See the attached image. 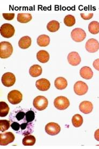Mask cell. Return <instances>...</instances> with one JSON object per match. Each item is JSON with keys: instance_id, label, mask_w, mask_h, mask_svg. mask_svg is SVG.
<instances>
[{"instance_id": "cell-1", "label": "cell", "mask_w": 99, "mask_h": 149, "mask_svg": "<svg viewBox=\"0 0 99 149\" xmlns=\"http://www.w3.org/2000/svg\"><path fill=\"white\" fill-rule=\"evenodd\" d=\"M13 52V48L10 43L3 41L0 43V57L2 59L9 58Z\"/></svg>"}, {"instance_id": "cell-2", "label": "cell", "mask_w": 99, "mask_h": 149, "mask_svg": "<svg viewBox=\"0 0 99 149\" xmlns=\"http://www.w3.org/2000/svg\"><path fill=\"white\" fill-rule=\"evenodd\" d=\"M48 102L46 97L38 96L33 100V107L39 111H43L48 107Z\"/></svg>"}, {"instance_id": "cell-3", "label": "cell", "mask_w": 99, "mask_h": 149, "mask_svg": "<svg viewBox=\"0 0 99 149\" xmlns=\"http://www.w3.org/2000/svg\"><path fill=\"white\" fill-rule=\"evenodd\" d=\"M15 30L14 27L11 24L4 23L2 25L0 28L1 35L4 38H10L15 34Z\"/></svg>"}, {"instance_id": "cell-4", "label": "cell", "mask_w": 99, "mask_h": 149, "mask_svg": "<svg viewBox=\"0 0 99 149\" xmlns=\"http://www.w3.org/2000/svg\"><path fill=\"white\" fill-rule=\"evenodd\" d=\"M23 99L22 93L18 90H12L8 95V101L13 105H16L21 102Z\"/></svg>"}, {"instance_id": "cell-5", "label": "cell", "mask_w": 99, "mask_h": 149, "mask_svg": "<svg viewBox=\"0 0 99 149\" xmlns=\"http://www.w3.org/2000/svg\"><path fill=\"white\" fill-rule=\"evenodd\" d=\"M70 101L69 99L64 96L57 97L54 101L55 108L59 110H64L70 106Z\"/></svg>"}, {"instance_id": "cell-6", "label": "cell", "mask_w": 99, "mask_h": 149, "mask_svg": "<svg viewBox=\"0 0 99 149\" xmlns=\"http://www.w3.org/2000/svg\"><path fill=\"white\" fill-rule=\"evenodd\" d=\"M71 37L76 42H81L86 37V33L81 28H75L71 32Z\"/></svg>"}, {"instance_id": "cell-7", "label": "cell", "mask_w": 99, "mask_h": 149, "mask_svg": "<svg viewBox=\"0 0 99 149\" xmlns=\"http://www.w3.org/2000/svg\"><path fill=\"white\" fill-rule=\"evenodd\" d=\"M1 81L3 86L6 87H10L14 85L16 82V77L12 73L6 72L3 74Z\"/></svg>"}, {"instance_id": "cell-8", "label": "cell", "mask_w": 99, "mask_h": 149, "mask_svg": "<svg viewBox=\"0 0 99 149\" xmlns=\"http://www.w3.org/2000/svg\"><path fill=\"white\" fill-rule=\"evenodd\" d=\"M88 90V86L82 81H78L74 86V93L79 96L84 95L87 93Z\"/></svg>"}, {"instance_id": "cell-9", "label": "cell", "mask_w": 99, "mask_h": 149, "mask_svg": "<svg viewBox=\"0 0 99 149\" xmlns=\"http://www.w3.org/2000/svg\"><path fill=\"white\" fill-rule=\"evenodd\" d=\"M45 132L49 135L55 136L58 134L61 130L60 127L57 123L51 122L46 125L45 127Z\"/></svg>"}, {"instance_id": "cell-10", "label": "cell", "mask_w": 99, "mask_h": 149, "mask_svg": "<svg viewBox=\"0 0 99 149\" xmlns=\"http://www.w3.org/2000/svg\"><path fill=\"white\" fill-rule=\"evenodd\" d=\"M15 136L11 132L0 134V146H6L14 141Z\"/></svg>"}, {"instance_id": "cell-11", "label": "cell", "mask_w": 99, "mask_h": 149, "mask_svg": "<svg viewBox=\"0 0 99 149\" xmlns=\"http://www.w3.org/2000/svg\"><path fill=\"white\" fill-rule=\"evenodd\" d=\"M85 47L88 52L91 53L97 52L99 49V42L94 38L89 39L86 43Z\"/></svg>"}, {"instance_id": "cell-12", "label": "cell", "mask_w": 99, "mask_h": 149, "mask_svg": "<svg viewBox=\"0 0 99 149\" xmlns=\"http://www.w3.org/2000/svg\"><path fill=\"white\" fill-rule=\"evenodd\" d=\"M67 60L69 63L72 66H77L80 63L81 57L77 52H71L68 55Z\"/></svg>"}, {"instance_id": "cell-13", "label": "cell", "mask_w": 99, "mask_h": 149, "mask_svg": "<svg viewBox=\"0 0 99 149\" xmlns=\"http://www.w3.org/2000/svg\"><path fill=\"white\" fill-rule=\"evenodd\" d=\"M50 83L48 79L45 78H41L37 80L36 82V86L37 89L41 91H46L50 88Z\"/></svg>"}, {"instance_id": "cell-14", "label": "cell", "mask_w": 99, "mask_h": 149, "mask_svg": "<svg viewBox=\"0 0 99 149\" xmlns=\"http://www.w3.org/2000/svg\"><path fill=\"white\" fill-rule=\"evenodd\" d=\"M93 105L89 101H83L79 105V110L84 114L90 113L93 111Z\"/></svg>"}, {"instance_id": "cell-15", "label": "cell", "mask_w": 99, "mask_h": 149, "mask_svg": "<svg viewBox=\"0 0 99 149\" xmlns=\"http://www.w3.org/2000/svg\"><path fill=\"white\" fill-rule=\"evenodd\" d=\"M80 74L81 77L84 79H90L93 77V72L91 68L85 66L81 69Z\"/></svg>"}, {"instance_id": "cell-16", "label": "cell", "mask_w": 99, "mask_h": 149, "mask_svg": "<svg viewBox=\"0 0 99 149\" xmlns=\"http://www.w3.org/2000/svg\"><path fill=\"white\" fill-rule=\"evenodd\" d=\"M37 58L39 62L42 63L48 62L50 59V55L45 50H40L37 54Z\"/></svg>"}, {"instance_id": "cell-17", "label": "cell", "mask_w": 99, "mask_h": 149, "mask_svg": "<svg viewBox=\"0 0 99 149\" xmlns=\"http://www.w3.org/2000/svg\"><path fill=\"white\" fill-rule=\"evenodd\" d=\"M31 45V38L28 36L22 37L19 42V47L23 49L29 48Z\"/></svg>"}, {"instance_id": "cell-18", "label": "cell", "mask_w": 99, "mask_h": 149, "mask_svg": "<svg viewBox=\"0 0 99 149\" xmlns=\"http://www.w3.org/2000/svg\"><path fill=\"white\" fill-rule=\"evenodd\" d=\"M67 81L66 79L62 77H59L55 79V87L58 90L65 89L67 86Z\"/></svg>"}, {"instance_id": "cell-19", "label": "cell", "mask_w": 99, "mask_h": 149, "mask_svg": "<svg viewBox=\"0 0 99 149\" xmlns=\"http://www.w3.org/2000/svg\"><path fill=\"white\" fill-rule=\"evenodd\" d=\"M37 44L42 47H47L50 44V38L46 35H41L37 38Z\"/></svg>"}, {"instance_id": "cell-20", "label": "cell", "mask_w": 99, "mask_h": 149, "mask_svg": "<svg viewBox=\"0 0 99 149\" xmlns=\"http://www.w3.org/2000/svg\"><path fill=\"white\" fill-rule=\"evenodd\" d=\"M29 74L33 77H38L42 74V68L39 65H33L30 68Z\"/></svg>"}, {"instance_id": "cell-21", "label": "cell", "mask_w": 99, "mask_h": 149, "mask_svg": "<svg viewBox=\"0 0 99 149\" xmlns=\"http://www.w3.org/2000/svg\"><path fill=\"white\" fill-rule=\"evenodd\" d=\"M17 19L19 22L26 23L32 19V15L29 13H19L17 15Z\"/></svg>"}, {"instance_id": "cell-22", "label": "cell", "mask_w": 99, "mask_h": 149, "mask_svg": "<svg viewBox=\"0 0 99 149\" xmlns=\"http://www.w3.org/2000/svg\"><path fill=\"white\" fill-rule=\"evenodd\" d=\"M59 28H60L59 23L55 20L50 21V22L48 23L47 25V29L52 33H55L57 31L59 30Z\"/></svg>"}, {"instance_id": "cell-23", "label": "cell", "mask_w": 99, "mask_h": 149, "mask_svg": "<svg viewBox=\"0 0 99 149\" xmlns=\"http://www.w3.org/2000/svg\"><path fill=\"white\" fill-rule=\"evenodd\" d=\"M88 30L92 34L96 35L99 33V23L97 21H92L89 24Z\"/></svg>"}, {"instance_id": "cell-24", "label": "cell", "mask_w": 99, "mask_h": 149, "mask_svg": "<svg viewBox=\"0 0 99 149\" xmlns=\"http://www.w3.org/2000/svg\"><path fill=\"white\" fill-rule=\"evenodd\" d=\"M9 107L8 105L4 102H0V117H4L8 115L9 112Z\"/></svg>"}, {"instance_id": "cell-25", "label": "cell", "mask_w": 99, "mask_h": 149, "mask_svg": "<svg viewBox=\"0 0 99 149\" xmlns=\"http://www.w3.org/2000/svg\"><path fill=\"white\" fill-rule=\"evenodd\" d=\"M35 143L36 138L33 135L26 136L22 141V143L24 146H33Z\"/></svg>"}, {"instance_id": "cell-26", "label": "cell", "mask_w": 99, "mask_h": 149, "mask_svg": "<svg viewBox=\"0 0 99 149\" xmlns=\"http://www.w3.org/2000/svg\"><path fill=\"white\" fill-rule=\"evenodd\" d=\"M72 122L73 127H81L83 123V118L80 115L76 114L72 117Z\"/></svg>"}, {"instance_id": "cell-27", "label": "cell", "mask_w": 99, "mask_h": 149, "mask_svg": "<svg viewBox=\"0 0 99 149\" xmlns=\"http://www.w3.org/2000/svg\"><path fill=\"white\" fill-rule=\"evenodd\" d=\"M64 22L66 26H72L75 23V19L73 15H67L64 19Z\"/></svg>"}, {"instance_id": "cell-28", "label": "cell", "mask_w": 99, "mask_h": 149, "mask_svg": "<svg viewBox=\"0 0 99 149\" xmlns=\"http://www.w3.org/2000/svg\"><path fill=\"white\" fill-rule=\"evenodd\" d=\"M10 127H11L10 121L8 120H0V131L1 132L8 130Z\"/></svg>"}, {"instance_id": "cell-29", "label": "cell", "mask_w": 99, "mask_h": 149, "mask_svg": "<svg viewBox=\"0 0 99 149\" xmlns=\"http://www.w3.org/2000/svg\"><path fill=\"white\" fill-rule=\"evenodd\" d=\"M35 118V112L32 111L30 110L26 113V120L27 123H31L33 121Z\"/></svg>"}, {"instance_id": "cell-30", "label": "cell", "mask_w": 99, "mask_h": 149, "mask_svg": "<svg viewBox=\"0 0 99 149\" xmlns=\"http://www.w3.org/2000/svg\"><path fill=\"white\" fill-rule=\"evenodd\" d=\"M3 17L5 19L8 21H11L15 17V14L14 13H3Z\"/></svg>"}, {"instance_id": "cell-31", "label": "cell", "mask_w": 99, "mask_h": 149, "mask_svg": "<svg viewBox=\"0 0 99 149\" xmlns=\"http://www.w3.org/2000/svg\"><path fill=\"white\" fill-rule=\"evenodd\" d=\"M24 117H26V113H24V112H19L16 115V118L18 120H22L24 118Z\"/></svg>"}, {"instance_id": "cell-32", "label": "cell", "mask_w": 99, "mask_h": 149, "mask_svg": "<svg viewBox=\"0 0 99 149\" xmlns=\"http://www.w3.org/2000/svg\"><path fill=\"white\" fill-rule=\"evenodd\" d=\"M80 16L81 17H82V19H84V20H89L93 17V14L90 13V14H88V15H86L84 13H81Z\"/></svg>"}, {"instance_id": "cell-33", "label": "cell", "mask_w": 99, "mask_h": 149, "mask_svg": "<svg viewBox=\"0 0 99 149\" xmlns=\"http://www.w3.org/2000/svg\"><path fill=\"white\" fill-rule=\"evenodd\" d=\"M11 127L13 130L17 131L19 130V128L21 127V125L19 123L14 122L11 124Z\"/></svg>"}, {"instance_id": "cell-34", "label": "cell", "mask_w": 99, "mask_h": 149, "mask_svg": "<svg viewBox=\"0 0 99 149\" xmlns=\"http://www.w3.org/2000/svg\"><path fill=\"white\" fill-rule=\"evenodd\" d=\"M93 67L96 69V70L99 71V58L95 60L93 64Z\"/></svg>"}, {"instance_id": "cell-35", "label": "cell", "mask_w": 99, "mask_h": 149, "mask_svg": "<svg viewBox=\"0 0 99 149\" xmlns=\"http://www.w3.org/2000/svg\"><path fill=\"white\" fill-rule=\"evenodd\" d=\"M29 126V123H24L22 124L21 125V130L23 131L25 130H28V127Z\"/></svg>"}, {"instance_id": "cell-36", "label": "cell", "mask_w": 99, "mask_h": 149, "mask_svg": "<svg viewBox=\"0 0 99 149\" xmlns=\"http://www.w3.org/2000/svg\"><path fill=\"white\" fill-rule=\"evenodd\" d=\"M94 137L97 141L99 142V129L96 131L94 133Z\"/></svg>"}]
</instances>
